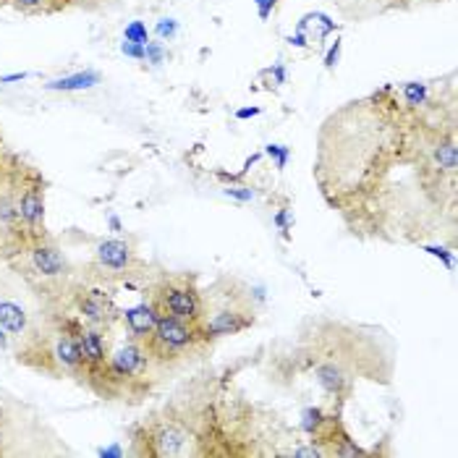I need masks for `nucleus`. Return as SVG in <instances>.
I'll use <instances>...</instances> for the list:
<instances>
[{"mask_svg":"<svg viewBox=\"0 0 458 458\" xmlns=\"http://www.w3.org/2000/svg\"><path fill=\"white\" fill-rule=\"evenodd\" d=\"M58 3H61V11H64V8H69V5H81L84 0H58Z\"/></svg>","mask_w":458,"mask_h":458,"instance_id":"6ab92c4d","label":"nucleus"},{"mask_svg":"<svg viewBox=\"0 0 458 458\" xmlns=\"http://www.w3.org/2000/svg\"><path fill=\"white\" fill-rule=\"evenodd\" d=\"M341 8L349 13V16H356V19H364V16H372V13H380L388 0H338Z\"/></svg>","mask_w":458,"mask_h":458,"instance_id":"4468645a","label":"nucleus"},{"mask_svg":"<svg viewBox=\"0 0 458 458\" xmlns=\"http://www.w3.org/2000/svg\"><path fill=\"white\" fill-rule=\"evenodd\" d=\"M95 262L100 267V273L107 276L110 281H126L131 276L141 273V259L131 244L121 242V239H107L95 251Z\"/></svg>","mask_w":458,"mask_h":458,"instance_id":"0eeeda50","label":"nucleus"},{"mask_svg":"<svg viewBox=\"0 0 458 458\" xmlns=\"http://www.w3.org/2000/svg\"><path fill=\"white\" fill-rule=\"evenodd\" d=\"M39 176L42 174L27 165L19 155H11V160L0 168V257H19L24 249L39 242L21 217V194Z\"/></svg>","mask_w":458,"mask_h":458,"instance_id":"20e7f679","label":"nucleus"},{"mask_svg":"<svg viewBox=\"0 0 458 458\" xmlns=\"http://www.w3.org/2000/svg\"><path fill=\"white\" fill-rule=\"evenodd\" d=\"M259 3V8H262V16H267V11H270V3H276V0H257Z\"/></svg>","mask_w":458,"mask_h":458,"instance_id":"a211bd4d","label":"nucleus"},{"mask_svg":"<svg viewBox=\"0 0 458 458\" xmlns=\"http://www.w3.org/2000/svg\"><path fill=\"white\" fill-rule=\"evenodd\" d=\"M126 42H140V45H147V30L141 27L140 21H137V24H131V27L126 30Z\"/></svg>","mask_w":458,"mask_h":458,"instance_id":"dca6fc26","label":"nucleus"},{"mask_svg":"<svg viewBox=\"0 0 458 458\" xmlns=\"http://www.w3.org/2000/svg\"><path fill=\"white\" fill-rule=\"evenodd\" d=\"M123 322H126V327H129L131 338H134V341H140V338L149 335V333L155 330V325H157V315H155L152 304H149V301H144V304H140V307H134V310L123 312Z\"/></svg>","mask_w":458,"mask_h":458,"instance_id":"9b49d317","label":"nucleus"},{"mask_svg":"<svg viewBox=\"0 0 458 458\" xmlns=\"http://www.w3.org/2000/svg\"><path fill=\"white\" fill-rule=\"evenodd\" d=\"M210 335L199 327V322L160 318L149 335L140 338L147 356L155 367H174L191 356H199L210 346Z\"/></svg>","mask_w":458,"mask_h":458,"instance_id":"39448f33","label":"nucleus"},{"mask_svg":"<svg viewBox=\"0 0 458 458\" xmlns=\"http://www.w3.org/2000/svg\"><path fill=\"white\" fill-rule=\"evenodd\" d=\"M8 5H13L16 11L27 13V16H42V13H55L61 11L58 0H5Z\"/></svg>","mask_w":458,"mask_h":458,"instance_id":"ddd939ff","label":"nucleus"},{"mask_svg":"<svg viewBox=\"0 0 458 458\" xmlns=\"http://www.w3.org/2000/svg\"><path fill=\"white\" fill-rule=\"evenodd\" d=\"M149 304H152L157 319L174 318L197 322L199 319V288L191 276L171 273L152 285Z\"/></svg>","mask_w":458,"mask_h":458,"instance_id":"423d86ee","label":"nucleus"},{"mask_svg":"<svg viewBox=\"0 0 458 458\" xmlns=\"http://www.w3.org/2000/svg\"><path fill=\"white\" fill-rule=\"evenodd\" d=\"M315 178L356 236L427 242L456 231L454 110L409 107L395 89L353 100L319 131Z\"/></svg>","mask_w":458,"mask_h":458,"instance_id":"f257e3e1","label":"nucleus"},{"mask_svg":"<svg viewBox=\"0 0 458 458\" xmlns=\"http://www.w3.org/2000/svg\"><path fill=\"white\" fill-rule=\"evenodd\" d=\"M76 312L81 322H87L89 327H113V322L121 318L110 293H106L103 288H84L76 293Z\"/></svg>","mask_w":458,"mask_h":458,"instance_id":"6e6552de","label":"nucleus"},{"mask_svg":"<svg viewBox=\"0 0 458 458\" xmlns=\"http://www.w3.org/2000/svg\"><path fill=\"white\" fill-rule=\"evenodd\" d=\"M267 152H270V155H278V165L285 163V152H283V149H278V147H270Z\"/></svg>","mask_w":458,"mask_h":458,"instance_id":"f3484780","label":"nucleus"},{"mask_svg":"<svg viewBox=\"0 0 458 458\" xmlns=\"http://www.w3.org/2000/svg\"><path fill=\"white\" fill-rule=\"evenodd\" d=\"M0 325L11 333V335H27V312L19 304L11 301H0Z\"/></svg>","mask_w":458,"mask_h":458,"instance_id":"f8f14e48","label":"nucleus"},{"mask_svg":"<svg viewBox=\"0 0 458 458\" xmlns=\"http://www.w3.org/2000/svg\"><path fill=\"white\" fill-rule=\"evenodd\" d=\"M257 319L254 296L247 283L236 278H220L210 288L199 291V327L210 335H236Z\"/></svg>","mask_w":458,"mask_h":458,"instance_id":"7ed1b4c3","label":"nucleus"},{"mask_svg":"<svg viewBox=\"0 0 458 458\" xmlns=\"http://www.w3.org/2000/svg\"><path fill=\"white\" fill-rule=\"evenodd\" d=\"M174 32V24H160V35H171Z\"/></svg>","mask_w":458,"mask_h":458,"instance_id":"aec40b11","label":"nucleus"},{"mask_svg":"<svg viewBox=\"0 0 458 458\" xmlns=\"http://www.w3.org/2000/svg\"><path fill=\"white\" fill-rule=\"evenodd\" d=\"M361 349H367V344L364 335H359V327L330 322L327 330H322V325H315L293 349V364L299 372H312L315 383L327 395L346 401L356 375H375L367 369V356H356Z\"/></svg>","mask_w":458,"mask_h":458,"instance_id":"f03ea898","label":"nucleus"},{"mask_svg":"<svg viewBox=\"0 0 458 458\" xmlns=\"http://www.w3.org/2000/svg\"><path fill=\"white\" fill-rule=\"evenodd\" d=\"M21 254H27L32 273H37L45 281H53V278H64L66 276V259H64L61 249L55 247V244H50L47 239H39L30 249H24Z\"/></svg>","mask_w":458,"mask_h":458,"instance_id":"1a4fd4ad","label":"nucleus"},{"mask_svg":"<svg viewBox=\"0 0 458 458\" xmlns=\"http://www.w3.org/2000/svg\"><path fill=\"white\" fill-rule=\"evenodd\" d=\"M79 349H81V356H84V369L89 367H100L107 361V344L103 330L98 327H84L81 338H79Z\"/></svg>","mask_w":458,"mask_h":458,"instance_id":"9d476101","label":"nucleus"},{"mask_svg":"<svg viewBox=\"0 0 458 458\" xmlns=\"http://www.w3.org/2000/svg\"><path fill=\"white\" fill-rule=\"evenodd\" d=\"M98 81H100L98 73H76V76H69V79L53 81L50 89H84V87H92Z\"/></svg>","mask_w":458,"mask_h":458,"instance_id":"2eb2a0df","label":"nucleus"}]
</instances>
